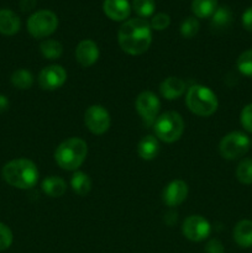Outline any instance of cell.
<instances>
[{"label": "cell", "mask_w": 252, "mask_h": 253, "mask_svg": "<svg viewBox=\"0 0 252 253\" xmlns=\"http://www.w3.org/2000/svg\"><path fill=\"white\" fill-rule=\"evenodd\" d=\"M118 41L121 49L131 56L145 53L152 43L150 22L141 17L127 20L119 29Z\"/></svg>", "instance_id": "6da1fadb"}, {"label": "cell", "mask_w": 252, "mask_h": 253, "mask_svg": "<svg viewBox=\"0 0 252 253\" xmlns=\"http://www.w3.org/2000/svg\"><path fill=\"white\" fill-rule=\"evenodd\" d=\"M2 178L11 187L30 189L39 180V169L32 161L17 158L7 162L2 168Z\"/></svg>", "instance_id": "7a4b0ae2"}, {"label": "cell", "mask_w": 252, "mask_h": 253, "mask_svg": "<svg viewBox=\"0 0 252 253\" xmlns=\"http://www.w3.org/2000/svg\"><path fill=\"white\" fill-rule=\"evenodd\" d=\"M88 155V145L84 140L71 137L64 140L54 152L57 165L64 170H77Z\"/></svg>", "instance_id": "3957f363"}, {"label": "cell", "mask_w": 252, "mask_h": 253, "mask_svg": "<svg viewBox=\"0 0 252 253\" xmlns=\"http://www.w3.org/2000/svg\"><path fill=\"white\" fill-rule=\"evenodd\" d=\"M185 104L193 114L202 118L211 116L219 106L216 94L205 85L190 86L185 96Z\"/></svg>", "instance_id": "277c9868"}, {"label": "cell", "mask_w": 252, "mask_h": 253, "mask_svg": "<svg viewBox=\"0 0 252 253\" xmlns=\"http://www.w3.org/2000/svg\"><path fill=\"white\" fill-rule=\"evenodd\" d=\"M153 130L158 140L172 143L179 140L184 132V121L175 111H167L156 119Z\"/></svg>", "instance_id": "5b68a950"}, {"label": "cell", "mask_w": 252, "mask_h": 253, "mask_svg": "<svg viewBox=\"0 0 252 253\" xmlns=\"http://www.w3.org/2000/svg\"><path fill=\"white\" fill-rule=\"evenodd\" d=\"M58 27V17L51 10H39L27 20V31L35 39H44Z\"/></svg>", "instance_id": "8992f818"}, {"label": "cell", "mask_w": 252, "mask_h": 253, "mask_svg": "<svg viewBox=\"0 0 252 253\" xmlns=\"http://www.w3.org/2000/svg\"><path fill=\"white\" fill-rule=\"evenodd\" d=\"M251 146L249 136L240 131H232L222 137L219 145V152L225 160L235 161L247 153Z\"/></svg>", "instance_id": "52a82bcc"}, {"label": "cell", "mask_w": 252, "mask_h": 253, "mask_svg": "<svg viewBox=\"0 0 252 253\" xmlns=\"http://www.w3.org/2000/svg\"><path fill=\"white\" fill-rule=\"evenodd\" d=\"M84 123L91 133L103 135L110 127V115L104 106L91 105L84 114Z\"/></svg>", "instance_id": "ba28073f"}, {"label": "cell", "mask_w": 252, "mask_h": 253, "mask_svg": "<svg viewBox=\"0 0 252 253\" xmlns=\"http://www.w3.org/2000/svg\"><path fill=\"white\" fill-rule=\"evenodd\" d=\"M136 110L147 125L155 124L161 109V101L152 91H142L136 99Z\"/></svg>", "instance_id": "9c48e42d"}, {"label": "cell", "mask_w": 252, "mask_h": 253, "mask_svg": "<svg viewBox=\"0 0 252 253\" xmlns=\"http://www.w3.org/2000/svg\"><path fill=\"white\" fill-rule=\"evenodd\" d=\"M211 231L209 221L200 215H190L184 220L182 232L189 241L200 242L207 239Z\"/></svg>", "instance_id": "30bf717a"}, {"label": "cell", "mask_w": 252, "mask_h": 253, "mask_svg": "<svg viewBox=\"0 0 252 253\" xmlns=\"http://www.w3.org/2000/svg\"><path fill=\"white\" fill-rule=\"evenodd\" d=\"M67 81L66 69L58 64L44 67L39 76V84L43 90H56Z\"/></svg>", "instance_id": "8fae6325"}, {"label": "cell", "mask_w": 252, "mask_h": 253, "mask_svg": "<svg viewBox=\"0 0 252 253\" xmlns=\"http://www.w3.org/2000/svg\"><path fill=\"white\" fill-rule=\"evenodd\" d=\"M188 197V185L183 180H173L165 188L162 194L163 203L167 207L174 208L182 204Z\"/></svg>", "instance_id": "7c38bea8"}, {"label": "cell", "mask_w": 252, "mask_h": 253, "mask_svg": "<svg viewBox=\"0 0 252 253\" xmlns=\"http://www.w3.org/2000/svg\"><path fill=\"white\" fill-rule=\"evenodd\" d=\"M99 48L93 40H83L76 48V59L82 67H90L98 61Z\"/></svg>", "instance_id": "4fadbf2b"}, {"label": "cell", "mask_w": 252, "mask_h": 253, "mask_svg": "<svg viewBox=\"0 0 252 253\" xmlns=\"http://www.w3.org/2000/svg\"><path fill=\"white\" fill-rule=\"evenodd\" d=\"M103 11L113 21H125L131 14L128 0H104Z\"/></svg>", "instance_id": "5bb4252c"}, {"label": "cell", "mask_w": 252, "mask_h": 253, "mask_svg": "<svg viewBox=\"0 0 252 253\" xmlns=\"http://www.w3.org/2000/svg\"><path fill=\"white\" fill-rule=\"evenodd\" d=\"M161 95L167 100H175L185 91V82L177 77H168L160 85Z\"/></svg>", "instance_id": "9a60e30c"}, {"label": "cell", "mask_w": 252, "mask_h": 253, "mask_svg": "<svg viewBox=\"0 0 252 253\" xmlns=\"http://www.w3.org/2000/svg\"><path fill=\"white\" fill-rule=\"evenodd\" d=\"M20 26H21L20 17L12 10H0V34L5 36H12L19 32Z\"/></svg>", "instance_id": "2e32d148"}, {"label": "cell", "mask_w": 252, "mask_h": 253, "mask_svg": "<svg viewBox=\"0 0 252 253\" xmlns=\"http://www.w3.org/2000/svg\"><path fill=\"white\" fill-rule=\"evenodd\" d=\"M234 240L242 249L252 247V221L241 220L234 227Z\"/></svg>", "instance_id": "e0dca14e"}, {"label": "cell", "mask_w": 252, "mask_h": 253, "mask_svg": "<svg viewBox=\"0 0 252 253\" xmlns=\"http://www.w3.org/2000/svg\"><path fill=\"white\" fill-rule=\"evenodd\" d=\"M232 22V12L227 6H220L215 10L210 21V27L214 32H222L230 27Z\"/></svg>", "instance_id": "ac0fdd59"}, {"label": "cell", "mask_w": 252, "mask_h": 253, "mask_svg": "<svg viewBox=\"0 0 252 253\" xmlns=\"http://www.w3.org/2000/svg\"><path fill=\"white\" fill-rule=\"evenodd\" d=\"M158 152H160V143L155 136H145L142 140L138 142L137 146V153L142 160L145 161H152L157 157Z\"/></svg>", "instance_id": "d6986e66"}, {"label": "cell", "mask_w": 252, "mask_h": 253, "mask_svg": "<svg viewBox=\"0 0 252 253\" xmlns=\"http://www.w3.org/2000/svg\"><path fill=\"white\" fill-rule=\"evenodd\" d=\"M41 187L44 194L51 198L62 197L67 190L66 182L61 177H56V175H51L43 179Z\"/></svg>", "instance_id": "ffe728a7"}, {"label": "cell", "mask_w": 252, "mask_h": 253, "mask_svg": "<svg viewBox=\"0 0 252 253\" xmlns=\"http://www.w3.org/2000/svg\"><path fill=\"white\" fill-rule=\"evenodd\" d=\"M217 9V0H193L192 11L195 17L207 19L211 17Z\"/></svg>", "instance_id": "44dd1931"}, {"label": "cell", "mask_w": 252, "mask_h": 253, "mask_svg": "<svg viewBox=\"0 0 252 253\" xmlns=\"http://www.w3.org/2000/svg\"><path fill=\"white\" fill-rule=\"evenodd\" d=\"M71 187L77 195L88 194L91 189V179L84 172H76L71 178Z\"/></svg>", "instance_id": "7402d4cb"}, {"label": "cell", "mask_w": 252, "mask_h": 253, "mask_svg": "<svg viewBox=\"0 0 252 253\" xmlns=\"http://www.w3.org/2000/svg\"><path fill=\"white\" fill-rule=\"evenodd\" d=\"M40 51L46 59H58L63 53V46L56 40H44L40 44Z\"/></svg>", "instance_id": "603a6c76"}, {"label": "cell", "mask_w": 252, "mask_h": 253, "mask_svg": "<svg viewBox=\"0 0 252 253\" xmlns=\"http://www.w3.org/2000/svg\"><path fill=\"white\" fill-rule=\"evenodd\" d=\"M11 83L16 89L27 90L34 84V76L27 69H16L11 74Z\"/></svg>", "instance_id": "cb8c5ba5"}, {"label": "cell", "mask_w": 252, "mask_h": 253, "mask_svg": "<svg viewBox=\"0 0 252 253\" xmlns=\"http://www.w3.org/2000/svg\"><path fill=\"white\" fill-rule=\"evenodd\" d=\"M131 9L138 15L141 19L152 16L156 9L155 0H132L131 2Z\"/></svg>", "instance_id": "d4e9b609"}, {"label": "cell", "mask_w": 252, "mask_h": 253, "mask_svg": "<svg viewBox=\"0 0 252 253\" xmlns=\"http://www.w3.org/2000/svg\"><path fill=\"white\" fill-rule=\"evenodd\" d=\"M236 178L245 185L252 184V158H244L236 168Z\"/></svg>", "instance_id": "484cf974"}, {"label": "cell", "mask_w": 252, "mask_h": 253, "mask_svg": "<svg viewBox=\"0 0 252 253\" xmlns=\"http://www.w3.org/2000/svg\"><path fill=\"white\" fill-rule=\"evenodd\" d=\"M237 69L240 73L244 74L245 77L252 78V48L242 52L239 56L236 62Z\"/></svg>", "instance_id": "4316f807"}, {"label": "cell", "mask_w": 252, "mask_h": 253, "mask_svg": "<svg viewBox=\"0 0 252 253\" xmlns=\"http://www.w3.org/2000/svg\"><path fill=\"white\" fill-rule=\"evenodd\" d=\"M199 21L195 17L189 16L185 20H183L182 25H180V34H182L183 37L185 39H192L199 31Z\"/></svg>", "instance_id": "83f0119b"}, {"label": "cell", "mask_w": 252, "mask_h": 253, "mask_svg": "<svg viewBox=\"0 0 252 253\" xmlns=\"http://www.w3.org/2000/svg\"><path fill=\"white\" fill-rule=\"evenodd\" d=\"M170 24V17L168 14L165 12H158V14L153 15L152 20H151L150 25L151 29L156 30V31H163L167 29Z\"/></svg>", "instance_id": "f1b7e54d"}, {"label": "cell", "mask_w": 252, "mask_h": 253, "mask_svg": "<svg viewBox=\"0 0 252 253\" xmlns=\"http://www.w3.org/2000/svg\"><path fill=\"white\" fill-rule=\"evenodd\" d=\"M12 232L5 224L0 222V251H5L12 244Z\"/></svg>", "instance_id": "f546056e"}, {"label": "cell", "mask_w": 252, "mask_h": 253, "mask_svg": "<svg viewBox=\"0 0 252 253\" xmlns=\"http://www.w3.org/2000/svg\"><path fill=\"white\" fill-rule=\"evenodd\" d=\"M240 123L247 132L252 133V103L244 106L240 114Z\"/></svg>", "instance_id": "4dcf8cb0"}, {"label": "cell", "mask_w": 252, "mask_h": 253, "mask_svg": "<svg viewBox=\"0 0 252 253\" xmlns=\"http://www.w3.org/2000/svg\"><path fill=\"white\" fill-rule=\"evenodd\" d=\"M205 253H225L224 245L221 244V241L217 239H211L207 245H205L204 249Z\"/></svg>", "instance_id": "1f68e13d"}, {"label": "cell", "mask_w": 252, "mask_h": 253, "mask_svg": "<svg viewBox=\"0 0 252 253\" xmlns=\"http://www.w3.org/2000/svg\"><path fill=\"white\" fill-rule=\"evenodd\" d=\"M242 26L246 31L252 32V6L247 7L242 14Z\"/></svg>", "instance_id": "d6a6232c"}, {"label": "cell", "mask_w": 252, "mask_h": 253, "mask_svg": "<svg viewBox=\"0 0 252 253\" xmlns=\"http://www.w3.org/2000/svg\"><path fill=\"white\" fill-rule=\"evenodd\" d=\"M36 5V0H20V9L24 12L31 11Z\"/></svg>", "instance_id": "836d02e7"}, {"label": "cell", "mask_w": 252, "mask_h": 253, "mask_svg": "<svg viewBox=\"0 0 252 253\" xmlns=\"http://www.w3.org/2000/svg\"><path fill=\"white\" fill-rule=\"evenodd\" d=\"M7 109H9V99L2 95V94H0V114L6 111Z\"/></svg>", "instance_id": "e575fe53"}, {"label": "cell", "mask_w": 252, "mask_h": 253, "mask_svg": "<svg viewBox=\"0 0 252 253\" xmlns=\"http://www.w3.org/2000/svg\"><path fill=\"white\" fill-rule=\"evenodd\" d=\"M251 145H252V141H251Z\"/></svg>", "instance_id": "d590c367"}]
</instances>
